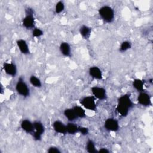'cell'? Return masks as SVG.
Returning <instances> with one entry per match:
<instances>
[{"instance_id":"6da1fadb","label":"cell","mask_w":153,"mask_h":153,"mask_svg":"<svg viewBox=\"0 0 153 153\" xmlns=\"http://www.w3.org/2000/svg\"><path fill=\"white\" fill-rule=\"evenodd\" d=\"M99 14L101 19L106 23H111L114 19L115 14L112 8L104 5L99 9Z\"/></svg>"},{"instance_id":"44dd1931","label":"cell","mask_w":153,"mask_h":153,"mask_svg":"<svg viewBox=\"0 0 153 153\" xmlns=\"http://www.w3.org/2000/svg\"><path fill=\"white\" fill-rule=\"evenodd\" d=\"M29 81H30V83L35 87L40 88L42 86V83H41V80L38 78H37L36 76H35L34 75L30 76V77L29 78Z\"/></svg>"},{"instance_id":"3957f363","label":"cell","mask_w":153,"mask_h":153,"mask_svg":"<svg viewBox=\"0 0 153 153\" xmlns=\"http://www.w3.org/2000/svg\"><path fill=\"white\" fill-rule=\"evenodd\" d=\"M16 90L19 94L26 97L30 95V90L27 84L25 82L22 77L19 78L18 81L16 85Z\"/></svg>"},{"instance_id":"ba28073f","label":"cell","mask_w":153,"mask_h":153,"mask_svg":"<svg viewBox=\"0 0 153 153\" xmlns=\"http://www.w3.org/2000/svg\"><path fill=\"white\" fill-rule=\"evenodd\" d=\"M118 105L128 109L132 108L133 102L130 99V95L126 94L120 97L118 99Z\"/></svg>"},{"instance_id":"603a6c76","label":"cell","mask_w":153,"mask_h":153,"mask_svg":"<svg viewBox=\"0 0 153 153\" xmlns=\"http://www.w3.org/2000/svg\"><path fill=\"white\" fill-rule=\"evenodd\" d=\"M131 47V44L128 41H123L120 47V52H125L127 50L130 49Z\"/></svg>"},{"instance_id":"83f0119b","label":"cell","mask_w":153,"mask_h":153,"mask_svg":"<svg viewBox=\"0 0 153 153\" xmlns=\"http://www.w3.org/2000/svg\"><path fill=\"white\" fill-rule=\"evenodd\" d=\"M98 152H109V151L105 148H102L99 151H97Z\"/></svg>"},{"instance_id":"9a60e30c","label":"cell","mask_w":153,"mask_h":153,"mask_svg":"<svg viewBox=\"0 0 153 153\" xmlns=\"http://www.w3.org/2000/svg\"><path fill=\"white\" fill-rule=\"evenodd\" d=\"M60 51L62 55L65 57H70L71 49L70 45L66 42H62L60 45Z\"/></svg>"},{"instance_id":"5bb4252c","label":"cell","mask_w":153,"mask_h":153,"mask_svg":"<svg viewBox=\"0 0 153 153\" xmlns=\"http://www.w3.org/2000/svg\"><path fill=\"white\" fill-rule=\"evenodd\" d=\"M90 75L96 79H102V72L100 68L97 66H92L90 67L88 71Z\"/></svg>"},{"instance_id":"4316f807","label":"cell","mask_w":153,"mask_h":153,"mask_svg":"<svg viewBox=\"0 0 153 153\" xmlns=\"http://www.w3.org/2000/svg\"><path fill=\"white\" fill-rule=\"evenodd\" d=\"M79 131L82 135H87V134H88L89 130H88V128L87 127H79Z\"/></svg>"},{"instance_id":"7402d4cb","label":"cell","mask_w":153,"mask_h":153,"mask_svg":"<svg viewBox=\"0 0 153 153\" xmlns=\"http://www.w3.org/2000/svg\"><path fill=\"white\" fill-rule=\"evenodd\" d=\"M86 149L88 152L90 153H95L97 152V151L96 150L94 143L91 140H88L87 142L86 145Z\"/></svg>"},{"instance_id":"4fadbf2b","label":"cell","mask_w":153,"mask_h":153,"mask_svg":"<svg viewBox=\"0 0 153 153\" xmlns=\"http://www.w3.org/2000/svg\"><path fill=\"white\" fill-rule=\"evenodd\" d=\"M17 45L20 52L23 54H29L30 53L29 48L27 43L24 39H20L17 41Z\"/></svg>"},{"instance_id":"277c9868","label":"cell","mask_w":153,"mask_h":153,"mask_svg":"<svg viewBox=\"0 0 153 153\" xmlns=\"http://www.w3.org/2000/svg\"><path fill=\"white\" fill-rule=\"evenodd\" d=\"M33 123L34 126V131L32 134L33 137L35 140H40L45 131L44 126L39 121H35Z\"/></svg>"},{"instance_id":"7a4b0ae2","label":"cell","mask_w":153,"mask_h":153,"mask_svg":"<svg viewBox=\"0 0 153 153\" xmlns=\"http://www.w3.org/2000/svg\"><path fill=\"white\" fill-rule=\"evenodd\" d=\"M23 26L27 29L35 28V17L33 16V10L30 7L26 9V16L22 20Z\"/></svg>"},{"instance_id":"ac0fdd59","label":"cell","mask_w":153,"mask_h":153,"mask_svg":"<svg viewBox=\"0 0 153 153\" xmlns=\"http://www.w3.org/2000/svg\"><path fill=\"white\" fill-rule=\"evenodd\" d=\"M79 33L84 39H88L91 34V28L87 26L82 25L79 29Z\"/></svg>"},{"instance_id":"cb8c5ba5","label":"cell","mask_w":153,"mask_h":153,"mask_svg":"<svg viewBox=\"0 0 153 153\" xmlns=\"http://www.w3.org/2000/svg\"><path fill=\"white\" fill-rule=\"evenodd\" d=\"M65 8V5L64 3L62 1H59L56 6H55V11L56 13L57 14H59L60 13H62Z\"/></svg>"},{"instance_id":"7c38bea8","label":"cell","mask_w":153,"mask_h":153,"mask_svg":"<svg viewBox=\"0 0 153 153\" xmlns=\"http://www.w3.org/2000/svg\"><path fill=\"white\" fill-rule=\"evenodd\" d=\"M53 127L54 131L58 133L66 134V125L59 120L55 121L53 124Z\"/></svg>"},{"instance_id":"9c48e42d","label":"cell","mask_w":153,"mask_h":153,"mask_svg":"<svg viewBox=\"0 0 153 153\" xmlns=\"http://www.w3.org/2000/svg\"><path fill=\"white\" fill-rule=\"evenodd\" d=\"M137 102L139 104L143 106H149L152 104L149 94L143 91L139 93L137 97Z\"/></svg>"},{"instance_id":"8992f818","label":"cell","mask_w":153,"mask_h":153,"mask_svg":"<svg viewBox=\"0 0 153 153\" xmlns=\"http://www.w3.org/2000/svg\"><path fill=\"white\" fill-rule=\"evenodd\" d=\"M91 90L94 97L100 100H105L106 99L107 97L106 91L104 88L97 87V86H94L91 87Z\"/></svg>"},{"instance_id":"30bf717a","label":"cell","mask_w":153,"mask_h":153,"mask_svg":"<svg viewBox=\"0 0 153 153\" xmlns=\"http://www.w3.org/2000/svg\"><path fill=\"white\" fill-rule=\"evenodd\" d=\"M3 68L5 73L11 76H15L17 75V67L13 63H4Z\"/></svg>"},{"instance_id":"e0dca14e","label":"cell","mask_w":153,"mask_h":153,"mask_svg":"<svg viewBox=\"0 0 153 153\" xmlns=\"http://www.w3.org/2000/svg\"><path fill=\"white\" fill-rule=\"evenodd\" d=\"M79 128L78 126L76 124L69 123L66 125V131L67 133L71 134H74L79 131Z\"/></svg>"},{"instance_id":"52a82bcc","label":"cell","mask_w":153,"mask_h":153,"mask_svg":"<svg viewBox=\"0 0 153 153\" xmlns=\"http://www.w3.org/2000/svg\"><path fill=\"white\" fill-rule=\"evenodd\" d=\"M104 126L105 128L108 131H117L119 129L118 121L113 118H108L105 122Z\"/></svg>"},{"instance_id":"d6986e66","label":"cell","mask_w":153,"mask_h":153,"mask_svg":"<svg viewBox=\"0 0 153 153\" xmlns=\"http://www.w3.org/2000/svg\"><path fill=\"white\" fill-rule=\"evenodd\" d=\"M143 85L144 82L140 79H135L133 81V87L139 92L143 91Z\"/></svg>"},{"instance_id":"5b68a950","label":"cell","mask_w":153,"mask_h":153,"mask_svg":"<svg viewBox=\"0 0 153 153\" xmlns=\"http://www.w3.org/2000/svg\"><path fill=\"white\" fill-rule=\"evenodd\" d=\"M81 105L87 109L95 111L96 109V103L94 96H85L81 100Z\"/></svg>"},{"instance_id":"f1b7e54d","label":"cell","mask_w":153,"mask_h":153,"mask_svg":"<svg viewBox=\"0 0 153 153\" xmlns=\"http://www.w3.org/2000/svg\"><path fill=\"white\" fill-rule=\"evenodd\" d=\"M152 78H151V79H150V80H149V82H150V83H151V84H152Z\"/></svg>"},{"instance_id":"ffe728a7","label":"cell","mask_w":153,"mask_h":153,"mask_svg":"<svg viewBox=\"0 0 153 153\" xmlns=\"http://www.w3.org/2000/svg\"><path fill=\"white\" fill-rule=\"evenodd\" d=\"M73 109L75 111V112L78 118H85L86 117L85 111L81 106H77V105L75 106L73 108Z\"/></svg>"},{"instance_id":"8fae6325","label":"cell","mask_w":153,"mask_h":153,"mask_svg":"<svg viewBox=\"0 0 153 153\" xmlns=\"http://www.w3.org/2000/svg\"><path fill=\"white\" fill-rule=\"evenodd\" d=\"M20 126L22 129L26 133L33 134L34 131L33 123L29 120H23L20 124Z\"/></svg>"},{"instance_id":"d4e9b609","label":"cell","mask_w":153,"mask_h":153,"mask_svg":"<svg viewBox=\"0 0 153 153\" xmlns=\"http://www.w3.org/2000/svg\"><path fill=\"white\" fill-rule=\"evenodd\" d=\"M43 35V31L40 29L39 28H37V27H35L33 29V31H32V36L33 37H36V38H38V37H40L41 36H42Z\"/></svg>"},{"instance_id":"2e32d148","label":"cell","mask_w":153,"mask_h":153,"mask_svg":"<svg viewBox=\"0 0 153 153\" xmlns=\"http://www.w3.org/2000/svg\"><path fill=\"white\" fill-rule=\"evenodd\" d=\"M64 115L70 121H73L78 118L73 108H68L64 111Z\"/></svg>"},{"instance_id":"484cf974","label":"cell","mask_w":153,"mask_h":153,"mask_svg":"<svg viewBox=\"0 0 153 153\" xmlns=\"http://www.w3.org/2000/svg\"><path fill=\"white\" fill-rule=\"evenodd\" d=\"M47 152L49 153H60V150L56 146H51L47 150Z\"/></svg>"}]
</instances>
